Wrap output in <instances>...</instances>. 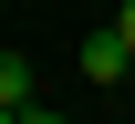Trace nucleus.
Returning a JSON list of instances; mask_svg holds the SVG:
<instances>
[{"mask_svg": "<svg viewBox=\"0 0 135 124\" xmlns=\"http://www.w3.org/2000/svg\"><path fill=\"white\" fill-rule=\"evenodd\" d=\"M73 62H83V83H94V93H114L125 72H135V41L104 21V31H83V52H73Z\"/></svg>", "mask_w": 135, "mask_h": 124, "instance_id": "obj_1", "label": "nucleus"}, {"mask_svg": "<svg viewBox=\"0 0 135 124\" xmlns=\"http://www.w3.org/2000/svg\"><path fill=\"white\" fill-rule=\"evenodd\" d=\"M31 104V52H0V124Z\"/></svg>", "mask_w": 135, "mask_h": 124, "instance_id": "obj_2", "label": "nucleus"}, {"mask_svg": "<svg viewBox=\"0 0 135 124\" xmlns=\"http://www.w3.org/2000/svg\"><path fill=\"white\" fill-rule=\"evenodd\" d=\"M114 31H125V41H135V0H114Z\"/></svg>", "mask_w": 135, "mask_h": 124, "instance_id": "obj_3", "label": "nucleus"}]
</instances>
